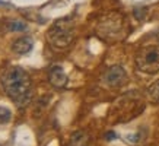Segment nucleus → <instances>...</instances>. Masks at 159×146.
Listing matches in <instances>:
<instances>
[{
	"mask_svg": "<svg viewBox=\"0 0 159 146\" xmlns=\"http://www.w3.org/2000/svg\"><path fill=\"white\" fill-rule=\"evenodd\" d=\"M34 47V41L31 37L28 35H24V37H19L18 39H15L13 44H12V51L19 56H24V54L29 53Z\"/></svg>",
	"mask_w": 159,
	"mask_h": 146,
	"instance_id": "6",
	"label": "nucleus"
},
{
	"mask_svg": "<svg viewBox=\"0 0 159 146\" xmlns=\"http://www.w3.org/2000/svg\"><path fill=\"white\" fill-rule=\"evenodd\" d=\"M3 89L10 101H13L18 108H25L32 99V80L29 73L19 66H12L5 72Z\"/></svg>",
	"mask_w": 159,
	"mask_h": 146,
	"instance_id": "1",
	"label": "nucleus"
},
{
	"mask_svg": "<svg viewBox=\"0 0 159 146\" xmlns=\"http://www.w3.org/2000/svg\"><path fill=\"white\" fill-rule=\"evenodd\" d=\"M12 118V111L5 105H0V124H6Z\"/></svg>",
	"mask_w": 159,
	"mask_h": 146,
	"instance_id": "10",
	"label": "nucleus"
},
{
	"mask_svg": "<svg viewBox=\"0 0 159 146\" xmlns=\"http://www.w3.org/2000/svg\"><path fill=\"white\" fill-rule=\"evenodd\" d=\"M136 66L140 72L155 75L159 72V45H145L136 54Z\"/></svg>",
	"mask_w": 159,
	"mask_h": 146,
	"instance_id": "3",
	"label": "nucleus"
},
{
	"mask_svg": "<svg viewBox=\"0 0 159 146\" xmlns=\"http://www.w3.org/2000/svg\"><path fill=\"white\" fill-rule=\"evenodd\" d=\"M102 82L110 88H121L129 82V76H127V72L124 70L123 66L116 64V66L108 67L105 72H104V75H102Z\"/></svg>",
	"mask_w": 159,
	"mask_h": 146,
	"instance_id": "4",
	"label": "nucleus"
},
{
	"mask_svg": "<svg viewBox=\"0 0 159 146\" xmlns=\"http://www.w3.org/2000/svg\"><path fill=\"white\" fill-rule=\"evenodd\" d=\"M91 137L86 131L77 130L70 136V146H89Z\"/></svg>",
	"mask_w": 159,
	"mask_h": 146,
	"instance_id": "7",
	"label": "nucleus"
},
{
	"mask_svg": "<svg viewBox=\"0 0 159 146\" xmlns=\"http://www.w3.org/2000/svg\"><path fill=\"white\" fill-rule=\"evenodd\" d=\"M48 80L54 88H64L67 85V75L61 66H53L48 70Z\"/></svg>",
	"mask_w": 159,
	"mask_h": 146,
	"instance_id": "5",
	"label": "nucleus"
},
{
	"mask_svg": "<svg viewBox=\"0 0 159 146\" xmlns=\"http://www.w3.org/2000/svg\"><path fill=\"white\" fill-rule=\"evenodd\" d=\"M143 139V133H142V130H139L136 135H131V136H127V140L131 142V143H137V142H140Z\"/></svg>",
	"mask_w": 159,
	"mask_h": 146,
	"instance_id": "11",
	"label": "nucleus"
},
{
	"mask_svg": "<svg viewBox=\"0 0 159 146\" xmlns=\"http://www.w3.org/2000/svg\"><path fill=\"white\" fill-rule=\"evenodd\" d=\"M148 97L150 98V101L159 102V80L153 82L148 88Z\"/></svg>",
	"mask_w": 159,
	"mask_h": 146,
	"instance_id": "9",
	"label": "nucleus"
},
{
	"mask_svg": "<svg viewBox=\"0 0 159 146\" xmlns=\"http://www.w3.org/2000/svg\"><path fill=\"white\" fill-rule=\"evenodd\" d=\"M47 39L54 48H67L75 39V22L72 18H61L56 21L47 32Z\"/></svg>",
	"mask_w": 159,
	"mask_h": 146,
	"instance_id": "2",
	"label": "nucleus"
},
{
	"mask_svg": "<svg viewBox=\"0 0 159 146\" xmlns=\"http://www.w3.org/2000/svg\"><path fill=\"white\" fill-rule=\"evenodd\" d=\"M28 29V25L22 21H10L7 22V31L10 32H25Z\"/></svg>",
	"mask_w": 159,
	"mask_h": 146,
	"instance_id": "8",
	"label": "nucleus"
},
{
	"mask_svg": "<svg viewBox=\"0 0 159 146\" xmlns=\"http://www.w3.org/2000/svg\"><path fill=\"white\" fill-rule=\"evenodd\" d=\"M116 137H117V135L114 133V131H107V133H105V139H107V140H114Z\"/></svg>",
	"mask_w": 159,
	"mask_h": 146,
	"instance_id": "12",
	"label": "nucleus"
}]
</instances>
